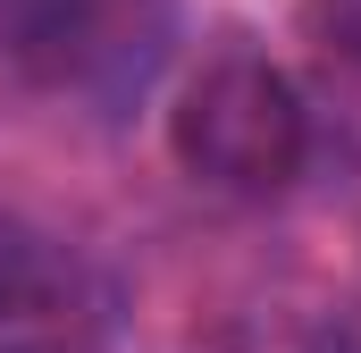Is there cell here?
Listing matches in <instances>:
<instances>
[{"label":"cell","instance_id":"6da1fadb","mask_svg":"<svg viewBox=\"0 0 361 353\" xmlns=\"http://www.w3.org/2000/svg\"><path fill=\"white\" fill-rule=\"evenodd\" d=\"M311 101L302 85L252 42H219L185 68L169 92V160L202 193L227 202H269L311 169Z\"/></svg>","mask_w":361,"mask_h":353},{"label":"cell","instance_id":"7a4b0ae2","mask_svg":"<svg viewBox=\"0 0 361 353\" xmlns=\"http://www.w3.org/2000/svg\"><path fill=\"white\" fill-rule=\"evenodd\" d=\"M177 42V0H0V68L59 101H126Z\"/></svg>","mask_w":361,"mask_h":353},{"label":"cell","instance_id":"3957f363","mask_svg":"<svg viewBox=\"0 0 361 353\" xmlns=\"http://www.w3.org/2000/svg\"><path fill=\"white\" fill-rule=\"evenodd\" d=\"M0 353H109L85 269L17 227H0Z\"/></svg>","mask_w":361,"mask_h":353},{"label":"cell","instance_id":"277c9868","mask_svg":"<svg viewBox=\"0 0 361 353\" xmlns=\"http://www.w3.org/2000/svg\"><path fill=\"white\" fill-rule=\"evenodd\" d=\"M311 42H328L336 59H361V0H302Z\"/></svg>","mask_w":361,"mask_h":353}]
</instances>
